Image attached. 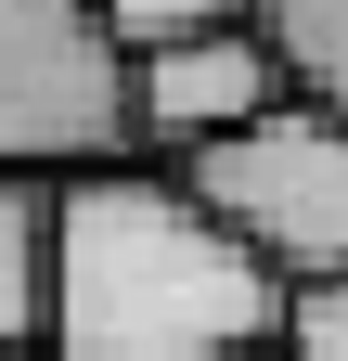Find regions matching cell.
<instances>
[{
	"instance_id": "6da1fadb",
	"label": "cell",
	"mask_w": 348,
	"mask_h": 361,
	"mask_svg": "<svg viewBox=\"0 0 348 361\" xmlns=\"http://www.w3.org/2000/svg\"><path fill=\"white\" fill-rule=\"evenodd\" d=\"M284 348V271L181 168H77L52 194V361H245Z\"/></svg>"
},
{
	"instance_id": "7a4b0ae2",
	"label": "cell",
	"mask_w": 348,
	"mask_h": 361,
	"mask_svg": "<svg viewBox=\"0 0 348 361\" xmlns=\"http://www.w3.org/2000/svg\"><path fill=\"white\" fill-rule=\"evenodd\" d=\"M129 142H142V104L104 0H0V168L77 180L116 168Z\"/></svg>"
},
{
	"instance_id": "3957f363",
	"label": "cell",
	"mask_w": 348,
	"mask_h": 361,
	"mask_svg": "<svg viewBox=\"0 0 348 361\" xmlns=\"http://www.w3.org/2000/svg\"><path fill=\"white\" fill-rule=\"evenodd\" d=\"M181 180L220 207V233H245L284 284H335L348 271V116L323 104H271L232 142H194Z\"/></svg>"
},
{
	"instance_id": "277c9868",
	"label": "cell",
	"mask_w": 348,
	"mask_h": 361,
	"mask_svg": "<svg viewBox=\"0 0 348 361\" xmlns=\"http://www.w3.org/2000/svg\"><path fill=\"white\" fill-rule=\"evenodd\" d=\"M129 104H142V142H232V129H258L271 104H297L284 90V52L258 26H220V39H168V52L129 65Z\"/></svg>"
},
{
	"instance_id": "5b68a950",
	"label": "cell",
	"mask_w": 348,
	"mask_h": 361,
	"mask_svg": "<svg viewBox=\"0 0 348 361\" xmlns=\"http://www.w3.org/2000/svg\"><path fill=\"white\" fill-rule=\"evenodd\" d=\"M52 194L65 180L0 168V348H52Z\"/></svg>"
},
{
	"instance_id": "8992f818",
	"label": "cell",
	"mask_w": 348,
	"mask_h": 361,
	"mask_svg": "<svg viewBox=\"0 0 348 361\" xmlns=\"http://www.w3.org/2000/svg\"><path fill=\"white\" fill-rule=\"evenodd\" d=\"M258 39L284 52V90H297V104L348 116V0H258Z\"/></svg>"
},
{
	"instance_id": "52a82bcc",
	"label": "cell",
	"mask_w": 348,
	"mask_h": 361,
	"mask_svg": "<svg viewBox=\"0 0 348 361\" xmlns=\"http://www.w3.org/2000/svg\"><path fill=\"white\" fill-rule=\"evenodd\" d=\"M104 26H116V52L142 65V52H168V39H220V26H258V0H104Z\"/></svg>"
},
{
	"instance_id": "ba28073f",
	"label": "cell",
	"mask_w": 348,
	"mask_h": 361,
	"mask_svg": "<svg viewBox=\"0 0 348 361\" xmlns=\"http://www.w3.org/2000/svg\"><path fill=\"white\" fill-rule=\"evenodd\" d=\"M284 361H348V271L335 284H284Z\"/></svg>"
},
{
	"instance_id": "9c48e42d",
	"label": "cell",
	"mask_w": 348,
	"mask_h": 361,
	"mask_svg": "<svg viewBox=\"0 0 348 361\" xmlns=\"http://www.w3.org/2000/svg\"><path fill=\"white\" fill-rule=\"evenodd\" d=\"M0 361H52V348H0Z\"/></svg>"
},
{
	"instance_id": "30bf717a",
	"label": "cell",
	"mask_w": 348,
	"mask_h": 361,
	"mask_svg": "<svg viewBox=\"0 0 348 361\" xmlns=\"http://www.w3.org/2000/svg\"><path fill=\"white\" fill-rule=\"evenodd\" d=\"M245 361H284V348H245Z\"/></svg>"
}]
</instances>
